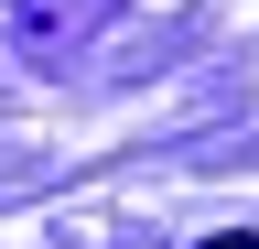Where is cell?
Wrapping results in <instances>:
<instances>
[{"mask_svg": "<svg viewBox=\"0 0 259 249\" xmlns=\"http://www.w3.org/2000/svg\"><path fill=\"white\" fill-rule=\"evenodd\" d=\"M205 249H259V238H205Z\"/></svg>", "mask_w": 259, "mask_h": 249, "instance_id": "1", "label": "cell"}]
</instances>
